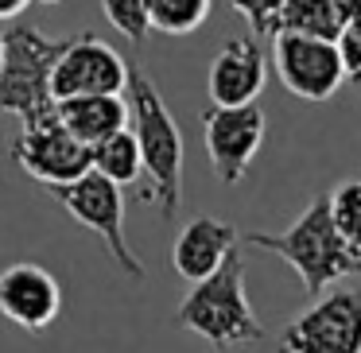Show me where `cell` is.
Here are the masks:
<instances>
[{
    "label": "cell",
    "instance_id": "1",
    "mask_svg": "<svg viewBox=\"0 0 361 353\" xmlns=\"http://www.w3.org/2000/svg\"><path fill=\"white\" fill-rule=\"evenodd\" d=\"M241 241L252 244V249L272 252V256H280V260H288V268L303 280V291L311 299L322 295L326 287H334L345 275L361 272V249L350 244L334 229L330 210H326V194L311 198L307 210L299 213L283 233H257V229H252Z\"/></svg>",
    "mask_w": 361,
    "mask_h": 353
},
{
    "label": "cell",
    "instance_id": "2",
    "mask_svg": "<svg viewBox=\"0 0 361 353\" xmlns=\"http://www.w3.org/2000/svg\"><path fill=\"white\" fill-rule=\"evenodd\" d=\"M128 128L136 136V148H140V167L152 179L148 198L159 206L164 221H171L179 213L183 202V132L175 125L167 101L159 97L156 82L144 74L140 63H128Z\"/></svg>",
    "mask_w": 361,
    "mask_h": 353
},
{
    "label": "cell",
    "instance_id": "3",
    "mask_svg": "<svg viewBox=\"0 0 361 353\" xmlns=\"http://www.w3.org/2000/svg\"><path fill=\"white\" fill-rule=\"evenodd\" d=\"M175 322L183 330H195L214 349H237V345H252L264 337V322L252 311L249 291H245L241 252L229 249V256L210 275L190 283V291L175 311Z\"/></svg>",
    "mask_w": 361,
    "mask_h": 353
},
{
    "label": "cell",
    "instance_id": "4",
    "mask_svg": "<svg viewBox=\"0 0 361 353\" xmlns=\"http://www.w3.org/2000/svg\"><path fill=\"white\" fill-rule=\"evenodd\" d=\"M66 39L35 32L27 24H16L4 32V58H0V113L16 117L20 125H32L39 117L55 113L51 94V70L63 55Z\"/></svg>",
    "mask_w": 361,
    "mask_h": 353
},
{
    "label": "cell",
    "instance_id": "5",
    "mask_svg": "<svg viewBox=\"0 0 361 353\" xmlns=\"http://www.w3.org/2000/svg\"><path fill=\"white\" fill-rule=\"evenodd\" d=\"M47 194L55 198L78 225H86L90 233L102 237V244L109 249V256L117 260V268L125 275H133L136 283L148 275L144 260L133 252V244H128V237H125V194H121V187L113 179H105L102 171L90 167L78 179L47 187Z\"/></svg>",
    "mask_w": 361,
    "mask_h": 353
},
{
    "label": "cell",
    "instance_id": "6",
    "mask_svg": "<svg viewBox=\"0 0 361 353\" xmlns=\"http://www.w3.org/2000/svg\"><path fill=\"white\" fill-rule=\"evenodd\" d=\"M280 353H361V291H322L283 326Z\"/></svg>",
    "mask_w": 361,
    "mask_h": 353
},
{
    "label": "cell",
    "instance_id": "7",
    "mask_svg": "<svg viewBox=\"0 0 361 353\" xmlns=\"http://www.w3.org/2000/svg\"><path fill=\"white\" fill-rule=\"evenodd\" d=\"M8 159L27 179L55 187V182H71L90 171V144L66 132L63 120L51 113L32 125H20V132L8 140Z\"/></svg>",
    "mask_w": 361,
    "mask_h": 353
},
{
    "label": "cell",
    "instance_id": "8",
    "mask_svg": "<svg viewBox=\"0 0 361 353\" xmlns=\"http://www.w3.org/2000/svg\"><path fill=\"white\" fill-rule=\"evenodd\" d=\"M272 70L283 82V89L295 94L299 101H326L345 82L334 39L299 35V32L272 35Z\"/></svg>",
    "mask_w": 361,
    "mask_h": 353
},
{
    "label": "cell",
    "instance_id": "9",
    "mask_svg": "<svg viewBox=\"0 0 361 353\" xmlns=\"http://www.w3.org/2000/svg\"><path fill=\"white\" fill-rule=\"evenodd\" d=\"M268 132V117L252 105H210L202 113V144L210 167L221 182L237 187L249 175V163L257 159Z\"/></svg>",
    "mask_w": 361,
    "mask_h": 353
},
{
    "label": "cell",
    "instance_id": "10",
    "mask_svg": "<svg viewBox=\"0 0 361 353\" xmlns=\"http://www.w3.org/2000/svg\"><path fill=\"white\" fill-rule=\"evenodd\" d=\"M125 82H128L125 55L97 35H78V39H66L63 55L55 58L51 94H55V101L82 94H125Z\"/></svg>",
    "mask_w": 361,
    "mask_h": 353
},
{
    "label": "cell",
    "instance_id": "11",
    "mask_svg": "<svg viewBox=\"0 0 361 353\" xmlns=\"http://www.w3.org/2000/svg\"><path fill=\"white\" fill-rule=\"evenodd\" d=\"M63 311V287L43 264L20 260L0 272V314L27 334H43Z\"/></svg>",
    "mask_w": 361,
    "mask_h": 353
},
{
    "label": "cell",
    "instance_id": "12",
    "mask_svg": "<svg viewBox=\"0 0 361 353\" xmlns=\"http://www.w3.org/2000/svg\"><path fill=\"white\" fill-rule=\"evenodd\" d=\"M268 63L252 35H233L218 47L206 70V94L214 105H252L264 89Z\"/></svg>",
    "mask_w": 361,
    "mask_h": 353
},
{
    "label": "cell",
    "instance_id": "13",
    "mask_svg": "<svg viewBox=\"0 0 361 353\" xmlns=\"http://www.w3.org/2000/svg\"><path fill=\"white\" fill-rule=\"evenodd\" d=\"M241 233L237 225L221 218H210V213H198L195 221L183 225V233L175 237V249H171V268L183 275L187 283L210 275L221 260L229 256V249H237Z\"/></svg>",
    "mask_w": 361,
    "mask_h": 353
},
{
    "label": "cell",
    "instance_id": "14",
    "mask_svg": "<svg viewBox=\"0 0 361 353\" xmlns=\"http://www.w3.org/2000/svg\"><path fill=\"white\" fill-rule=\"evenodd\" d=\"M55 117L63 120L66 132H74L82 144L94 148L109 132L128 125V101L125 94H82L55 101Z\"/></svg>",
    "mask_w": 361,
    "mask_h": 353
},
{
    "label": "cell",
    "instance_id": "15",
    "mask_svg": "<svg viewBox=\"0 0 361 353\" xmlns=\"http://www.w3.org/2000/svg\"><path fill=\"white\" fill-rule=\"evenodd\" d=\"M345 27L342 4L338 0H280L268 35L276 32H299V35H319V39H338Z\"/></svg>",
    "mask_w": 361,
    "mask_h": 353
},
{
    "label": "cell",
    "instance_id": "16",
    "mask_svg": "<svg viewBox=\"0 0 361 353\" xmlns=\"http://www.w3.org/2000/svg\"><path fill=\"white\" fill-rule=\"evenodd\" d=\"M90 167L102 171L105 179H113L117 187H133V182L144 175L140 148H136L133 128L125 125V128H117V132H109L105 140H97L94 148H90Z\"/></svg>",
    "mask_w": 361,
    "mask_h": 353
},
{
    "label": "cell",
    "instance_id": "17",
    "mask_svg": "<svg viewBox=\"0 0 361 353\" xmlns=\"http://www.w3.org/2000/svg\"><path fill=\"white\" fill-rule=\"evenodd\" d=\"M214 0H144L148 32L159 35H190L210 20Z\"/></svg>",
    "mask_w": 361,
    "mask_h": 353
},
{
    "label": "cell",
    "instance_id": "18",
    "mask_svg": "<svg viewBox=\"0 0 361 353\" xmlns=\"http://www.w3.org/2000/svg\"><path fill=\"white\" fill-rule=\"evenodd\" d=\"M326 210L334 229L350 244H361V179H345L326 194Z\"/></svg>",
    "mask_w": 361,
    "mask_h": 353
},
{
    "label": "cell",
    "instance_id": "19",
    "mask_svg": "<svg viewBox=\"0 0 361 353\" xmlns=\"http://www.w3.org/2000/svg\"><path fill=\"white\" fill-rule=\"evenodd\" d=\"M102 12L125 39H133V43L148 39V12H144V0H102Z\"/></svg>",
    "mask_w": 361,
    "mask_h": 353
},
{
    "label": "cell",
    "instance_id": "20",
    "mask_svg": "<svg viewBox=\"0 0 361 353\" xmlns=\"http://www.w3.org/2000/svg\"><path fill=\"white\" fill-rule=\"evenodd\" d=\"M334 47H338V58H342V74L353 86H361V27H342Z\"/></svg>",
    "mask_w": 361,
    "mask_h": 353
},
{
    "label": "cell",
    "instance_id": "21",
    "mask_svg": "<svg viewBox=\"0 0 361 353\" xmlns=\"http://www.w3.org/2000/svg\"><path fill=\"white\" fill-rule=\"evenodd\" d=\"M226 4L233 12H241V16L257 27V35H268V24H272L276 8H280V0H226Z\"/></svg>",
    "mask_w": 361,
    "mask_h": 353
},
{
    "label": "cell",
    "instance_id": "22",
    "mask_svg": "<svg viewBox=\"0 0 361 353\" xmlns=\"http://www.w3.org/2000/svg\"><path fill=\"white\" fill-rule=\"evenodd\" d=\"M338 4H342L345 27H361V0H338Z\"/></svg>",
    "mask_w": 361,
    "mask_h": 353
},
{
    "label": "cell",
    "instance_id": "23",
    "mask_svg": "<svg viewBox=\"0 0 361 353\" xmlns=\"http://www.w3.org/2000/svg\"><path fill=\"white\" fill-rule=\"evenodd\" d=\"M32 0H0V20H12V16H20V12L27 8Z\"/></svg>",
    "mask_w": 361,
    "mask_h": 353
},
{
    "label": "cell",
    "instance_id": "24",
    "mask_svg": "<svg viewBox=\"0 0 361 353\" xmlns=\"http://www.w3.org/2000/svg\"><path fill=\"white\" fill-rule=\"evenodd\" d=\"M0 58H4V32H0Z\"/></svg>",
    "mask_w": 361,
    "mask_h": 353
},
{
    "label": "cell",
    "instance_id": "25",
    "mask_svg": "<svg viewBox=\"0 0 361 353\" xmlns=\"http://www.w3.org/2000/svg\"><path fill=\"white\" fill-rule=\"evenodd\" d=\"M43 4H59V0H43Z\"/></svg>",
    "mask_w": 361,
    "mask_h": 353
},
{
    "label": "cell",
    "instance_id": "26",
    "mask_svg": "<svg viewBox=\"0 0 361 353\" xmlns=\"http://www.w3.org/2000/svg\"><path fill=\"white\" fill-rule=\"evenodd\" d=\"M357 249H361V244H357Z\"/></svg>",
    "mask_w": 361,
    "mask_h": 353
}]
</instances>
